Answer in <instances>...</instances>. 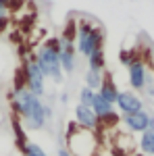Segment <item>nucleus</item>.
<instances>
[{
    "instance_id": "obj_1",
    "label": "nucleus",
    "mask_w": 154,
    "mask_h": 156,
    "mask_svg": "<svg viewBox=\"0 0 154 156\" xmlns=\"http://www.w3.org/2000/svg\"><path fill=\"white\" fill-rule=\"evenodd\" d=\"M13 106L19 112V117L25 121L29 129H42L46 125V104L34 96L25 85H17L13 92Z\"/></svg>"
},
{
    "instance_id": "obj_2",
    "label": "nucleus",
    "mask_w": 154,
    "mask_h": 156,
    "mask_svg": "<svg viewBox=\"0 0 154 156\" xmlns=\"http://www.w3.org/2000/svg\"><path fill=\"white\" fill-rule=\"evenodd\" d=\"M67 150L71 156H94L98 150L96 133L83 129L77 123H69L67 127Z\"/></svg>"
},
{
    "instance_id": "obj_3",
    "label": "nucleus",
    "mask_w": 154,
    "mask_h": 156,
    "mask_svg": "<svg viewBox=\"0 0 154 156\" xmlns=\"http://www.w3.org/2000/svg\"><path fill=\"white\" fill-rule=\"evenodd\" d=\"M36 62L40 65V69L44 73V77H50L54 83L63 81V69H60L59 60V37L54 40H46L36 52Z\"/></svg>"
},
{
    "instance_id": "obj_4",
    "label": "nucleus",
    "mask_w": 154,
    "mask_h": 156,
    "mask_svg": "<svg viewBox=\"0 0 154 156\" xmlns=\"http://www.w3.org/2000/svg\"><path fill=\"white\" fill-rule=\"evenodd\" d=\"M102 46H104V31L90 21H79L75 31V50L88 58L96 50H102Z\"/></svg>"
},
{
    "instance_id": "obj_5",
    "label": "nucleus",
    "mask_w": 154,
    "mask_h": 156,
    "mask_svg": "<svg viewBox=\"0 0 154 156\" xmlns=\"http://www.w3.org/2000/svg\"><path fill=\"white\" fill-rule=\"evenodd\" d=\"M25 87L34 94V96H44V92H46V77H44V73L40 69V65L36 62V58H29L25 62Z\"/></svg>"
},
{
    "instance_id": "obj_6",
    "label": "nucleus",
    "mask_w": 154,
    "mask_h": 156,
    "mask_svg": "<svg viewBox=\"0 0 154 156\" xmlns=\"http://www.w3.org/2000/svg\"><path fill=\"white\" fill-rule=\"evenodd\" d=\"M75 46H73L71 40H65L59 37V60H60V69L63 73H73L77 67V60H75Z\"/></svg>"
},
{
    "instance_id": "obj_7",
    "label": "nucleus",
    "mask_w": 154,
    "mask_h": 156,
    "mask_svg": "<svg viewBox=\"0 0 154 156\" xmlns=\"http://www.w3.org/2000/svg\"><path fill=\"white\" fill-rule=\"evenodd\" d=\"M123 125L129 129L131 133H144L148 131V121H150V115L146 110H138L133 115H123Z\"/></svg>"
},
{
    "instance_id": "obj_8",
    "label": "nucleus",
    "mask_w": 154,
    "mask_h": 156,
    "mask_svg": "<svg viewBox=\"0 0 154 156\" xmlns=\"http://www.w3.org/2000/svg\"><path fill=\"white\" fill-rule=\"evenodd\" d=\"M115 104L119 106V110H121L123 115H133V112H138V110H144L142 100L135 96L133 92H119Z\"/></svg>"
},
{
    "instance_id": "obj_9",
    "label": "nucleus",
    "mask_w": 154,
    "mask_h": 156,
    "mask_svg": "<svg viewBox=\"0 0 154 156\" xmlns=\"http://www.w3.org/2000/svg\"><path fill=\"white\" fill-rule=\"evenodd\" d=\"M127 73H129V85L133 90H144L146 85V77H148V71H146V65H144L140 58H135L127 67Z\"/></svg>"
},
{
    "instance_id": "obj_10",
    "label": "nucleus",
    "mask_w": 154,
    "mask_h": 156,
    "mask_svg": "<svg viewBox=\"0 0 154 156\" xmlns=\"http://www.w3.org/2000/svg\"><path fill=\"white\" fill-rule=\"evenodd\" d=\"M75 123L83 127V129H90V131H94L96 127L100 125L98 123V117L94 115V110L90 106H83V104H77L75 106Z\"/></svg>"
},
{
    "instance_id": "obj_11",
    "label": "nucleus",
    "mask_w": 154,
    "mask_h": 156,
    "mask_svg": "<svg viewBox=\"0 0 154 156\" xmlns=\"http://www.w3.org/2000/svg\"><path fill=\"white\" fill-rule=\"evenodd\" d=\"M96 94L100 98H104L106 102L115 104V102H117V96H119V90H117V85H115V81H113L110 77H104V79H102V85L98 87Z\"/></svg>"
},
{
    "instance_id": "obj_12",
    "label": "nucleus",
    "mask_w": 154,
    "mask_h": 156,
    "mask_svg": "<svg viewBox=\"0 0 154 156\" xmlns=\"http://www.w3.org/2000/svg\"><path fill=\"white\" fill-rule=\"evenodd\" d=\"M92 110H94V115L98 117V121L104 119V117H108V115H113L115 112V104H110V102H106L104 98H100L98 94L94 96V102H92Z\"/></svg>"
},
{
    "instance_id": "obj_13",
    "label": "nucleus",
    "mask_w": 154,
    "mask_h": 156,
    "mask_svg": "<svg viewBox=\"0 0 154 156\" xmlns=\"http://www.w3.org/2000/svg\"><path fill=\"white\" fill-rule=\"evenodd\" d=\"M102 79H104V75L102 71H94V69H88L85 73V87H90V90H98L100 85H102Z\"/></svg>"
},
{
    "instance_id": "obj_14",
    "label": "nucleus",
    "mask_w": 154,
    "mask_h": 156,
    "mask_svg": "<svg viewBox=\"0 0 154 156\" xmlns=\"http://www.w3.org/2000/svg\"><path fill=\"white\" fill-rule=\"evenodd\" d=\"M140 150L146 156H154V133L152 131H144L140 137Z\"/></svg>"
},
{
    "instance_id": "obj_15",
    "label": "nucleus",
    "mask_w": 154,
    "mask_h": 156,
    "mask_svg": "<svg viewBox=\"0 0 154 156\" xmlns=\"http://www.w3.org/2000/svg\"><path fill=\"white\" fill-rule=\"evenodd\" d=\"M104 48L102 50H96L94 54H90L88 56V65H90V69H94V71H102L104 69Z\"/></svg>"
},
{
    "instance_id": "obj_16",
    "label": "nucleus",
    "mask_w": 154,
    "mask_h": 156,
    "mask_svg": "<svg viewBox=\"0 0 154 156\" xmlns=\"http://www.w3.org/2000/svg\"><path fill=\"white\" fill-rule=\"evenodd\" d=\"M23 156H48L42 148L38 144H34V142H27V144L23 146Z\"/></svg>"
},
{
    "instance_id": "obj_17",
    "label": "nucleus",
    "mask_w": 154,
    "mask_h": 156,
    "mask_svg": "<svg viewBox=\"0 0 154 156\" xmlns=\"http://www.w3.org/2000/svg\"><path fill=\"white\" fill-rule=\"evenodd\" d=\"M94 96H96L94 90H90V87H81V92H79V104H83V106H92Z\"/></svg>"
},
{
    "instance_id": "obj_18",
    "label": "nucleus",
    "mask_w": 154,
    "mask_h": 156,
    "mask_svg": "<svg viewBox=\"0 0 154 156\" xmlns=\"http://www.w3.org/2000/svg\"><path fill=\"white\" fill-rule=\"evenodd\" d=\"M59 156H71V152H69L67 148H60V150H59Z\"/></svg>"
},
{
    "instance_id": "obj_19",
    "label": "nucleus",
    "mask_w": 154,
    "mask_h": 156,
    "mask_svg": "<svg viewBox=\"0 0 154 156\" xmlns=\"http://www.w3.org/2000/svg\"><path fill=\"white\" fill-rule=\"evenodd\" d=\"M148 131L154 133V117H150V121H148Z\"/></svg>"
},
{
    "instance_id": "obj_20",
    "label": "nucleus",
    "mask_w": 154,
    "mask_h": 156,
    "mask_svg": "<svg viewBox=\"0 0 154 156\" xmlns=\"http://www.w3.org/2000/svg\"><path fill=\"white\" fill-rule=\"evenodd\" d=\"M0 6H9V0H0Z\"/></svg>"
}]
</instances>
